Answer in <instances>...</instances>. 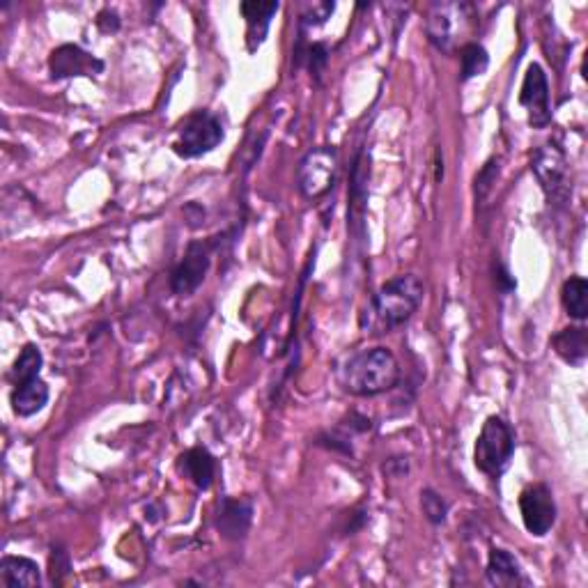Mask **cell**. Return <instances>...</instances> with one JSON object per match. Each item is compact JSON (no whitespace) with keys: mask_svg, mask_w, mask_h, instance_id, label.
<instances>
[{"mask_svg":"<svg viewBox=\"0 0 588 588\" xmlns=\"http://www.w3.org/2000/svg\"><path fill=\"white\" fill-rule=\"evenodd\" d=\"M425 297V285L416 274H398L379 288L359 315L361 329L370 336L391 334L412 320Z\"/></svg>","mask_w":588,"mask_h":588,"instance_id":"obj_1","label":"cell"},{"mask_svg":"<svg viewBox=\"0 0 588 588\" xmlns=\"http://www.w3.org/2000/svg\"><path fill=\"white\" fill-rule=\"evenodd\" d=\"M338 382L345 393L357 398H375L396 389L400 363L389 347H368L347 357L338 368Z\"/></svg>","mask_w":588,"mask_h":588,"instance_id":"obj_2","label":"cell"},{"mask_svg":"<svg viewBox=\"0 0 588 588\" xmlns=\"http://www.w3.org/2000/svg\"><path fill=\"white\" fill-rule=\"evenodd\" d=\"M515 455V432L501 416H490L483 423L474 446V464L481 474L497 481L506 474Z\"/></svg>","mask_w":588,"mask_h":588,"instance_id":"obj_3","label":"cell"},{"mask_svg":"<svg viewBox=\"0 0 588 588\" xmlns=\"http://www.w3.org/2000/svg\"><path fill=\"white\" fill-rule=\"evenodd\" d=\"M476 19V7L471 3H432L425 17V35L437 51L453 53Z\"/></svg>","mask_w":588,"mask_h":588,"instance_id":"obj_4","label":"cell"},{"mask_svg":"<svg viewBox=\"0 0 588 588\" xmlns=\"http://www.w3.org/2000/svg\"><path fill=\"white\" fill-rule=\"evenodd\" d=\"M226 138L221 120L210 111H196L182 122L173 138V152L182 159H198L216 150Z\"/></svg>","mask_w":588,"mask_h":588,"instance_id":"obj_5","label":"cell"},{"mask_svg":"<svg viewBox=\"0 0 588 588\" xmlns=\"http://www.w3.org/2000/svg\"><path fill=\"white\" fill-rule=\"evenodd\" d=\"M338 164L340 159L336 147L322 145L308 150L297 168V189L301 196L315 200L329 193L336 182Z\"/></svg>","mask_w":588,"mask_h":588,"instance_id":"obj_6","label":"cell"},{"mask_svg":"<svg viewBox=\"0 0 588 588\" xmlns=\"http://www.w3.org/2000/svg\"><path fill=\"white\" fill-rule=\"evenodd\" d=\"M531 170L538 177L540 187H543L549 203L563 205L570 198V184H568V161L566 154L559 145H543L533 152Z\"/></svg>","mask_w":588,"mask_h":588,"instance_id":"obj_7","label":"cell"},{"mask_svg":"<svg viewBox=\"0 0 588 588\" xmlns=\"http://www.w3.org/2000/svg\"><path fill=\"white\" fill-rule=\"evenodd\" d=\"M520 513L524 529L531 536L543 538L556 524V501L545 483H533L520 494Z\"/></svg>","mask_w":588,"mask_h":588,"instance_id":"obj_8","label":"cell"},{"mask_svg":"<svg viewBox=\"0 0 588 588\" xmlns=\"http://www.w3.org/2000/svg\"><path fill=\"white\" fill-rule=\"evenodd\" d=\"M212 249L214 246L210 242L189 244L180 265L173 269V276H170V290H173V294H177V297H189V294H193L203 285L212 265Z\"/></svg>","mask_w":588,"mask_h":588,"instance_id":"obj_9","label":"cell"},{"mask_svg":"<svg viewBox=\"0 0 588 588\" xmlns=\"http://www.w3.org/2000/svg\"><path fill=\"white\" fill-rule=\"evenodd\" d=\"M520 104L529 115V125L533 129H545L552 122V106H549V81L545 69L538 63L529 65L522 81Z\"/></svg>","mask_w":588,"mask_h":588,"instance_id":"obj_10","label":"cell"},{"mask_svg":"<svg viewBox=\"0 0 588 588\" xmlns=\"http://www.w3.org/2000/svg\"><path fill=\"white\" fill-rule=\"evenodd\" d=\"M49 69L53 79H72V76H97L104 72V63L81 46L63 44L51 51Z\"/></svg>","mask_w":588,"mask_h":588,"instance_id":"obj_11","label":"cell"},{"mask_svg":"<svg viewBox=\"0 0 588 588\" xmlns=\"http://www.w3.org/2000/svg\"><path fill=\"white\" fill-rule=\"evenodd\" d=\"M281 10V3H262V0H246L239 5V12L246 19V46L255 53L265 44L272 26L274 14Z\"/></svg>","mask_w":588,"mask_h":588,"instance_id":"obj_12","label":"cell"},{"mask_svg":"<svg viewBox=\"0 0 588 588\" xmlns=\"http://www.w3.org/2000/svg\"><path fill=\"white\" fill-rule=\"evenodd\" d=\"M253 501L251 499H223L216 515V529L223 538L239 540L251 529Z\"/></svg>","mask_w":588,"mask_h":588,"instance_id":"obj_13","label":"cell"},{"mask_svg":"<svg viewBox=\"0 0 588 588\" xmlns=\"http://www.w3.org/2000/svg\"><path fill=\"white\" fill-rule=\"evenodd\" d=\"M485 577L492 586H529L520 561L504 547H492L487 559Z\"/></svg>","mask_w":588,"mask_h":588,"instance_id":"obj_14","label":"cell"},{"mask_svg":"<svg viewBox=\"0 0 588 588\" xmlns=\"http://www.w3.org/2000/svg\"><path fill=\"white\" fill-rule=\"evenodd\" d=\"M42 584L40 566L26 556H3L0 561V586L5 588H37Z\"/></svg>","mask_w":588,"mask_h":588,"instance_id":"obj_15","label":"cell"},{"mask_svg":"<svg viewBox=\"0 0 588 588\" xmlns=\"http://www.w3.org/2000/svg\"><path fill=\"white\" fill-rule=\"evenodd\" d=\"M10 402L14 414L21 416V419H28V416H35L46 407V402H49V386L40 377L23 384H14Z\"/></svg>","mask_w":588,"mask_h":588,"instance_id":"obj_16","label":"cell"},{"mask_svg":"<svg viewBox=\"0 0 588 588\" xmlns=\"http://www.w3.org/2000/svg\"><path fill=\"white\" fill-rule=\"evenodd\" d=\"M180 467L184 471V476H187L198 490H210L216 476V460L207 448H189L180 458Z\"/></svg>","mask_w":588,"mask_h":588,"instance_id":"obj_17","label":"cell"},{"mask_svg":"<svg viewBox=\"0 0 588 588\" xmlns=\"http://www.w3.org/2000/svg\"><path fill=\"white\" fill-rule=\"evenodd\" d=\"M552 347L559 354V359L566 361L568 366H584L588 357V331L584 327L561 329L559 334L552 336Z\"/></svg>","mask_w":588,"mask_h":588,"instance_id":"obj_18","label":"cell"},{"mask_svg":"<svg viewBox=\"0 0 588 588\" xmlns=\"http://www.w3.org/2000/svg\"><path fill=\"white\" fill-rule=\"evenodd\" d=\"M561 304L572 320L584 322L588 317V283L582 276H570L561 288Z\"/></svg>","mask_w":588,"mask_h":588,"instance_id":"obj_19","label":"cell"},{"mask_svg":"<svg viewBox=\"0 0 588 588\" xmlns=\"http://www.w3.org/2000/svg\"><path fill=\"white\" fill-rule=\"evenodd\" d=\"M42 366H44V357L40 347H37L35 343L23 345L17 361H14V366L10 370L12 384H23V382H30V379H37L42 373Z\"/></svg>","mask_w":588,"mask_h":588,"instance_id":"obj_20","label":"cell"},{"mask_svg":"<svg viewBox=\"0 0 588 588\" xmlns=\"http://www.w3.org/2000/svg\"><path fill=\"white\" fill-rule=\"evenodd\" d=\"M460 79L462 81H471L476 79V76H481L487 72V67H490V56H487L485 46L476 44V42H469V44H462L460 49Z\"/></svg>","mask_w":588,"mask_h":588,"instance_id":"obj_21","label":"cell"},{"mask_svg":"<svg viewBox=\"0 0 588 588\" xmlns=\"http://www.w3.org/2000/svg\"><path fill=\"white\" fill-rule=\"evenodd\" d=\"M421 510L425 515V520L435 526L444 524L446 517H448L446 499L441 497V494H437L435 490H430V487H425V490L421 492Z\"/></svg>","mask_w":588,"mask_h":588,"instance_id":"obj_22","label":"cell"},{"mask_svg":"<svg viewBox=\"0 0 588 588\" xmlns=\"http://www.w3.org/2000/svg\"><path fill=\"white\" fill-rule=\"evenodd\" d=\"M334 3H306L299 14V33H306L308 28H317L334 14Z\"/></svg>","mask_w":588,"mask_h":588,"instance_id":"obj_23","label":"cell"},{"mask_svg":"<svg viewBox=\"0 0 588 588\" xmlns=\"http://www.w3.org/2000/svg\"><path fill=\"white\" fill-rule=\"evenodd\" d=\"M499 170H501V161L499 159H490L481 170H478V175L474 180V184H476V203H485V198L490 196L494 182H497V177H499Z\"/></svg>","mask_w":588,"mask_h":588,"instance_id":"obj_24","label":"cell"},{"mask_svg":"<svg viewBox=\"0 0 588 588\" xmlns=\"http://www.w3.org/2000/svg\"><path fill=\"white\" fill-rule=\"evenodd\" d=\"M97 26L104 30V33H115V30L120 28V17H118V12H113V10H104V12H99V17H97Z\"/></svg>","mask_w":588,"mask_h":588,"instance_id":"obj_25","label":"cell"},{"mask_svg":"<svg viewBox=\"0 0 588 588\" xmlns=\"http://www.w3.org/2000/svg\"><path fill=\"white\" fill-rule=\"evenodd\" d=\"M497 276H499V278H497V281H499L501 285H504V290H506V292H510V290H515V285H517V283L513 281V278H510V274H508V269H506L504 265H499V269H497Z\"/></svg>","mask_w":588,"mask_h":588,"instance_id":"obj_26","label":"cell"}]
</instances>
